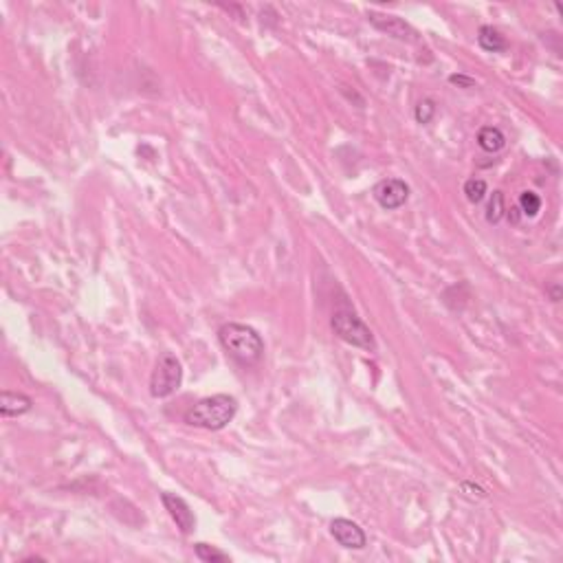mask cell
<instances>
[{"label":"cell","instance_id":"obj_8","mask_svg":"<svg viewBox=\"0 0 563 563\" xmlns=\"http://www.w3.org/2000/svg\"><path fill=\"white\" fill-rule=\"evenodd\" d=\"M161 501H163L166 511L174 519L176 528L183 535H190L194 530V526H196V517H194L187 501L183 497H178L176 493H163V495H161Z\"/></svg>","mask_w":563,"mask_h":563},{"label":"cell","instance_id":"obj_5","mask_svg":"<svg viewBox=\"0 0 563 563\" xmlns=\"http://www.w3.org/2000/svg\"><path fill=\"white\" fill-rule=\"evenodd\" d=\"M374 198L381 207L392 211V209H398L407 203L410 187H407L405 180H400V178H385L374 187Z\"/></svg>","mask_w":563,"mask_h":563},{"label":"cell","instance_id":"obj_2","mask_svg":"<svg viewBox=\"0 0 563 563\" xmlns=\"http://www.w3.org/2000/svg\"><path fill=\"white\" fill-rule=\"evenodd\" d=\"M238 412V400L229 394H216L198 403L185 414V422L192 427H200L207 431L225 429Z\"/></svg>","mask_w":563,"mask_h":563},{"label":"cell","instance_id":"obj_19","mask_svg":"<svg viewBox=\"0 0 563 563\" xmlns=\"http://www.w3.org/2000/svg\"><path fill=\"white\" fill-rule=\"evenodd\" d=\"M548 293H550V299H552V301H559V299H561V286H559V284L550 286Z\"/></svg>","mask_w":563,"mask_h":563},{"label":"cell","instance_id":"obj_1","mask_svg":"<svg viewBox=\"0 0 563 563\" xmlns=\"http://www.w3.org/2000/svg\"><path fill=\"white\" fill-rule=\"evenodd\" d=\"M218 339H220V346L227 350V354L243 366H255L257 361L265 356L262 337L247 324L229 321V324L220 326Z\"/></svg>","mask_w":563,"mask_h":563},{"label":"cell","instance_id":"obj_3","mask_svg":"<svg viewBox=\"0 0 563 563\" xmlns=\"http://www.w3.org/2000/svg\"><path fill=\"white\" fill-rule=\"evenodd\" d=\"M332 330L335 335L346 341V344L354 346V348H361V350H374L376 344H374V337H372V330L364 324V319H361L354 310H350L348 306H341L332 313Z\"/></svg>","mask_w":563,"mask_h":563},{"label":"cell","instance_id":"obj_11","mask_svg":"<svg viewBox=\"0 0 563 563\" xmlns=\"http://www.w3.org/2000/svg\"><path fill=\"white\" fill-rule=\"evenodd\" d=\"M477 146L484 152L495 154V152H499L501 148L506 146V137L495 126H484V128H480V132H477Z\"/></svg>","mask_w":563,"mask_h":563},{"label":"cell","instance_id":"obj_13","mask_svg":"<svg viewBox=\"0 0 563 563\" xmlns=\"http://www.w3.org/2000/svg\"><path fill=\"white\" fill-rule=\"evenodd\" d=\"M465 196H467L469 203H473V205L482 203L484 196H487V183L482 178H469L465 183Z\"/></svg>","mask_w":563,"mask_h":563},{"label":"cell","instance_id":"obj_4","mask_svg":"<svg viewBox=\"0 0 563 563\" xmlns=\"http://www.w3.org/2000/svg\"><path fill=\"white\" fill-rule=\"evenodd\" d=\"M183 383V368L172 352H163L156 359V366L150 376V394L154 398H166L174 394Z\"/></svg>","mask_w":563,"mask_h":563},{"label":"cell","instance_id":"obj_16","mask_svg":"<svg viewBox=\"0 0 563 563\" xmlns=\"http://www.w3.org/2000/svg\"><path fill=\"white\" fill-rule=\"evenodd\" d=\"M434 115H436V102H434V99H420V102L416 104L414 117H416L418 124H422V126L431 124Z\"/></svg>","mask_w":563,"mask_h":563},{"label":"cell","instance_id":"obj_15","mask_svg":"<svg viewBox=\"0 0 563 563\" xmlns=\"http://www.w3.org/2000/svg\"><path fill=\"white\" fill-rule=\"evenodd\" d=\"M194 550H196V557H198L200 561H205V563L229 561V555H227V552L218 550V548H214V546H209V544H196Z\"/></svg>","mask_w":563,"mask_h":563},{"label":"cell","instance_id":"obj_6","mask_svg":"<svg viewBox=\"0 0 563 563\" xmlns=\"http://www.w3.org/2000/svg\"><path fill=\"white\" fill-rule=\"evenodd\" d=\"M368 20H370V25H372L374 29H378L381 33H388V35L400 40V42H414V40H416V31L405 23L403 18L370 11V13H368Z\"/></svg>","mask_w":563,"mask_h":563},{"label":"cell","instance_id":"obj_12","mask_svg":"<svg viewBox=\"0 0 563 563\" xmlns=\"http://www.w3.org/2000/svg\"><path fill=\"white\" fill-rule=\"evenodd\" d=\"M506 214V203H504V194L501 192H493L491 194V200L487 205V220L491 225H497L501 218Z\"/></svg>","mask_w":563,"mask_h":563},{"label":"cell","instance_id":"obj_9","mask_svg":"<svg viewBox=\"0 0 563 563\" xmlns=\"http://www.w3.org/2000/svg\"><path fill=\"white\" fill-rule=\"evenodd\" d=\"M33 400L27 396V394H20V392H3L0 394V414L5 418H11V416H23L31 410Z\"/></svg>","mask_w":563,"mask_h":563},{"label":"cell","instance_id":"obj_17","mask_svg":"<svg viewBox=\"0 0 563 563\" xmlns=\"http://www.w3.org/2000/svg\"><path fill=\"white\" fill-rule=\"evenodd\" d=\"M449 82L455 84V86H460V88H473V86H475V79L469 77V75H462V73L451 75V77H449Z\"/></svg>","mask_w":563,"mask_h":563},{"label":"cell","instance_id":"obj_10","mask_svg":"<svg viewBox=\"0 0 563 563\" xmlns=\"http://www.w3.org/2000/svg\"><path fill=\"white\" fill-rule=\"evenodd\" d=\"M477 45L489 51V53H501V51H506L509 49V42H506V37L501 35L497 29L484 25V27H480L477 31Z\"/></svg>","mask_w":563,"mask_h":563},{"label":"cell","instance_id":"obj_14","mask_svg":"<svg viewBox=\"0 0 563 563\" xmlns=\"http://www.w3.org/2000/svg\"><path fill=\"white\" fill-rule=\"evenodd\" d=\"M541 209V198L535 194V192H521L519 194V211L528 216V218H535Z\"/></svg>","mask_w":563,"mask_h":563},{"label":"cell","instance_id":"obj_7","mask_svg":"<svg viewBox=\"0 0 563 563\" xmlns=\"http://www.w3.org/2000/svg\"><path fill=\"white\" fill-rule=\"evenodd\" d=\"M330 533L339 541V546L350 548V550H361L368 544V537H366L364 528L354 524L352 519H344V517L335 519L330 524Z\"/></svg>","mask_w":563,"mask_h":563},{"label":"cell","instance_id":"obj_18","mask_svg":"<svg viewBox=\"0 0 563 563\" xmlns=\"http://www.w3.org/2000/svg\"><path fill=\"white\" fill-rule=\"evenodd\" d=\"M462 489H465V491H471V495H475V497H484V495H487L480 487H473V484H469V482H465V484H462Z\"/></svg>","mask_w":563,"mask_h":563}]
</instances>
